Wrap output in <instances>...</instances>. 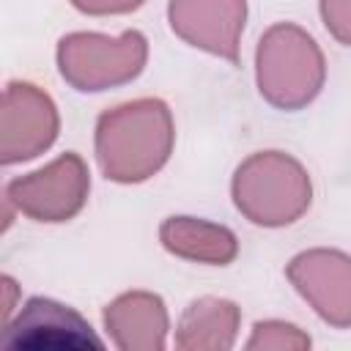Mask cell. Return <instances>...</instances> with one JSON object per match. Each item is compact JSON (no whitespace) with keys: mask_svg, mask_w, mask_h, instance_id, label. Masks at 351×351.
<instances>
[{"mask_svg":"<svg viewBox=\"0 0 351 351\" xmlns=\"http://www.w3.org/2000/svg\"><path fill=\"white\" fill-rule=\"evenodd\" d=\"M173 115L162 99L112 107L96 121V159L104 178L137 184L162 170L173 151Z\"/></svg>","mask_w":351,"mask_h":351,"instance_id":"obj_1","label":"cell"},{"mask_svg":"<svg viewBox=\"0 0 351 351\" xmlns=\"http://www.w3.org/2000/svg\"><path fill=\"white\" fill-rule=\"evenodd\" d=\"M233 203L255 225L282 228L296 222L313 197L307 170L282 151H258L236 167Z\"/></svg>","mask_w":351,"mask_h":351,"instance_id":"obj_2","label":"cell"},{"mask_svg":"<svg viewBox=\"0 0 351 351\" xmlns=\"http://www.w3.org/2000/svg\"><path fill=\"white\" fill-rule=\"evenodd\" d=\"M255 71L261 96L280 110H299L310 104L326 77L318 44L291 22H280L261 36Z\"/></svg>","mask_w":351,"mask_h":351,"instance_id":"obj_3","label":"cell"},{"mask_svg":"<svg viewBox=\"0 0 351 351\" xmlns=\"http://www.w3.org/2000/svg\"><path fill=\"white\" fill-rule=\"evenodd\" d=\"M148 58V41L140 30H126L121 38L101 33H71L58 44V69L69 85L82 93L107 90L132 82Z\"/></svg>","mask_w":351,"mask_h":351,"instance_id":"obj_4","label":"cell"},{"mask_svg":"<svg viewBox=\"0 0 351 351\" xmlns=\"http://www.w3.org/2000/svg\"><path fill=\"white\" fill-rule=\"evenodd\" d=\"M90 173L80 154L66 151L44 170L14 178L5 186L8 203L36 222H66L88 200Z\"/></svg>","mask_w":351,"mask_h":351,"instance_id":"obj_5","label":"cell"},{"mask_svg":"<svg viewBox=\"0 0 351 351\" xmlns=\"http://www.w3.org/2000/svg\"><path fill=\"white\" fill-rule=\"evenodd\" d=\"M55 101L30 82H11L3 96V165L47 151L58 137Z\"/></svg>","mask_w":351,"mask_h":351,"instance_id":"obj_6","label":"cell"},{"mask_svg":"<svg viewBox=\"0 0 351 351\" xmlns=\"http://www.w3.org/2000/svg\"><path fill=\"white\" fill-rule=\"evenodd\" d=\"M167 19L176 36L225 60L239 58L247 0H170Z\"/></svg>","mask_w":351,"mask_h":351,"instance_id":"obj_7","label":"cell"},{"mask_svg":"<svg viewBox=\"0 0 351 351\" xmlns=\"http://www.w3.org/2000/svg\"><path fill=\"white\" fill-rule=\"evenodd\" d=\"M288 277L315 310L335 324L351 321V258L337 250H310L291 261Z\"/></svg>","mask_w":351,"mask_h":351,"instance_id":"obj_8","label":"cell"},{"mask_svg":"<svg viewBox=\"0 0 351 351\" xmlns=\"http://www.w3.org/2000/svg\"><path fill=\"white\" fill-rule=\"evenodd\" d=\"M159 239L167 252L211 266H228L239 252L230 228L195 217H167L159 228Z\"/></svg>","mask_w":351,"mask_h":351,"instance_id":"obj_9","label":"cell"},{"mask_svg":"<svg viewBox=\"0 0 351 351\" xmlns=\"http://www.w3.org/2000/svg\"><path fill=\"white\" fill-rule=\"evenodd\" d=\"M321 19L340 44L351 47V0H321Z\"/></svg>","mask_w":351,"mask_h":351,"instance_id":"obj_10","label":"cell"},{"mask_svg":"<svg viewBox=\"0 0 351 351\" xmlns=\"http://www.w3.org/2000/svg\"><path fill=\"white\" fill-rule=\"evenodd\" d=\"M145 0H71V5L82 14H93V16H101V14H129V11H137Z\"/></svg>","mask_w":351,"mask_h":351,"instance_id":"obj_11","label":"cell"}]
</instances>
